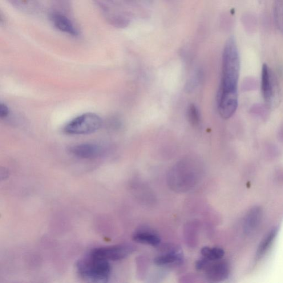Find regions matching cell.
Instances as JSON below:
<instances>
[{
	"mask_svg": "<svg viewBox=\"0 0 283 283\" xmlns=\"http://www.w3.org/2000/svg\"><path fill=\"white\" fill-rule=\"evenodd\" d=\"M133 250V248L131 246L118 245L95 248L92 249L89 253L108 261H116L126 258Z\"/></svg>",
	"mask_w": 283,
	"mask_h": 283,
	"instance_id": "8992f818",
	"label": "cell"
},
{
	"mask_svg": "<svg viewBox=\"0 0 283 283\" xmlns=\"http://www.w3.org/2000/svg\"><path fill=\"white\" fill-rule=\"evenodd\" d=\"M106 21L113 27L124 28L131 22L130 16L118 0H93Z\"/></svg>",
	"mask_w": 283,
	"mask_h": 283,
	"instance_id": "3957f363",
	"label": "cell"
},
{
	"mask_svg": "<svg viewBox=\"0 0 283 283\" xmlns=\"http://www.w3.org/2000/svg\"><path fill=\"white\" fill-rule=\"evenodd\" d=\"M9 114V109L5 104H0V117L1 119H5Z\"/></svg>",
	"mask_w": 283,
	"mask_h": 283,
	"instance_id": "ac0fdd59",
	"label": "cell"
},
{
	"mask_svg": "<svg viewBox=\"0 0 283 283\" xmlns=\"http://www.w3.org/2000/svg\"><path fill=\"white\" fill-rule=\"evenodd\" d=\"M262 209L258 206L253 208L248 213L244 222V231L246 234L253 233L260 226L262 219Z\"/></svg>",
	"mask_w": 283,
	"mask_h": 283,
	"instance_id": "30bf717a",
	"label": "cell"
},
{
	"mask_svg": "<svg viewBox=\"0 0 283 283\" xmlns=\"http://www.w3.org/2000/svg\"><path fill=\"white\" fill-rule=\"evenodd\" d=\"M15 9L22 13L35 15L39 13L40 9L38 0H7Z\"/></svg>",
	"mask_w": 283,
	"mask_h": 283,
	"instance_id": "8fae6325",
	"label": "cell"
},
{
	"mask_svg": "<svg viewBox=\"0 0 283 283\" xmlns=\"http://www.w3.org/2000/svg\"><path fill=\"white\" fill-rule=\"evenodd\" d=\"M240 71L239 51L235 38L231 36L226 40L222 53L221 83L217 95L218 110L225 120L231 118L237 109Z\"/></svg>",
	"mask_w": 283,
	"mask_h": 283,
	"instance_id": "6da1fadb",
	"label": "cell"
},
{
	"mask_svg": "<svg viewBox=\"0 0 283 283\" xmlns=\"http://www.w3.org/2000/svg\"><path fill=\"white\" fill-rule=\"evenodd\" d=\"M277 229H274L271 231L262 241L260 246L258 247L256 253V258L260 259L268 251L270 246H272L275 238L277 236Z\"/></svg>",
	"mask_w": 283,
	"mask_h": 283,
	"instance_id": "5bb4252c",
	"label": "cell"
},
{
	"mask_svg": "<svg viewBox=\"0 0 283 283\" xmlns=\"http://www.w3.org/2000/svg\"><path fill=\"white\" fill-rule=\"evenodd\" d=\"M50 19L56 30L72 37H77L79 35L78 28L70 18L62 13L52 12L50 15Z\"/></svg>",
	"mask_w": 283,
	"mask_h": 283,
	"instance_id": "ba28073f",
	"label": "cell"
},
{
	"mask_svg": "<svg viewBox=\"0 0 283 283\" xmlns=\"http://www.w3.org/2000/svg\"><path fill=\"white\" fill-rule=\"evenodd\" d=\"M75 267L79 276L88 282L106 283L111 276L109 261L89 253L76 262Z\"/></svg>",
	"mask_w": 283,
	"mask_h": 283,
	"instance_id": "7a4b0ae2",
	"label": "cell"
},
{
	"mask_svg": "<svg viewBox=\"0 0 283 283\" xmlns=\"http://www.w3.org/2000/svg\"><path fill=\"white\" fill-rule=\"evenodd\" d=\"M202 256L210 261L221 260L225 255V251L219 248H209L205 247L201 250Z\"/></svg>",
	"mask_w": 283,
	"mask_h": 283,
	"instance_id": "9a60e30c",
	"label": "cell"
},
{
	"mask_svg": "<svg viewBox=\"0 0 283 283\" xmlns=\"http://www.w3.org/2000/svg\"><path fill=\"white\" fill-rule=\"evenodd\" d=\"M68 151L78 159H94L102 156L103 149L98 144L87 143L71 145Z\"/></svg>",
	"mask_w": 283,
	"mask_h": 283,
	"instance_id": "52a82bcc",
	"label": "cell"
},
{
	"mask_svg": "<svg viewBox=\"0 0 283 283\" xmlns=\"http://www.w3.org/2000/svg\"><path fill=\"white\" fill-rule=\"evenodd\" d=\"M261 77V92L265 104L270 107L276 106L280 99L278 81L266 64L263 65Z\"/></svg>",
	"mask_w": 283,
	"mask_h": 283,
	"instance_id": "5b68a950",
	"label": "cell"
},
{
	"mask_svg": "<svg viewBox=\"0 0 283 283\" xmlns=\"http://www.w3.org/2000/svg\"><path fill=\"white\" fill-rule=\"evenodd\" d=\"M181 258L179 253L169 252L157 257L155 260V264L157 265H168L179 262Z\"/></svg>",
	"mask_w": 283,
	"mask_h": 283,
	"instance_id": "2e32d148",
	"label": "cell"
},
{
	"mask_svg": "<svg viewBox=\"0 0 283 283\" xmlns=\"http://www.w3.org/2000/svg\"><path fill=\"white\" fill-rule=\"evenodd\" d=\"M204 270L209 280L215 282L226 280L230 273L228 263L220 260L210 261Z\"/></svg>",
	"mask_w": 283,
	"mask_h": 283,
	"instance_id": "9c48e42d",
	"label": "cell"
},
{
	"mask_svg": "<svg viewBox=\"0 0 283 283\" xmlns=\"http://www.w3.org/2000/svg\"><path fill=\"white\" fill-rule=\"evenodd\" d=\"M273 14L275 25L283 35V0H274Z\"/></svg>",
	"mask_w": 283,
	"mask_h": 283,
	"instance_id": "4fadbf2b",
	"label": "cell"
},
{
	"mask_svg": "<svg viewBox=\"0 0 283 283\" xmlns=\"http://www.w3.org/2000/svg\"><path fill=\"white\" fill-rule=\"evenodd\" d=\"M103 121L94 113H86L70 121L64 128L68 135H84L99 130L102 126Z\"/></svg>",
	"mask_w": 283,
	"mask_h": 283,
	"instance_id": "277c9868",
	"label": "cell"
},
{
	"mask_svg": "<svg viewBox=\"0 0 283 283\" xmlns=\"http://www.w3.org/2000/svg\"><path fill=\"white\" fill-rule=\"evenodd\" d=\"M133 240L139 243L157 246L160 243V238L156 234L148 231L136 232L133 235Z\"/></svg>",
	"mask_w": 283,
	"mask_h": 283,
	"instance_id": "7c38bea8",
	"label": "cell"
},
{
	"mask_svg": "<svg viewBox=\"0 0 283 283\" xmlns=\"http://www.w3.org/2000/svg\"><path fill=\"white\" fill-rule=\"evenodd\" d=\"M187 116L189 123L193 127H199L201 124V115L199 109L193 104L187 108Z\"/></svg>",
	"mask_w": 283,
	"mask_h": 283,
	"instance_id": "e0dca14e",
	"label": "cell"
}]
</instances>
